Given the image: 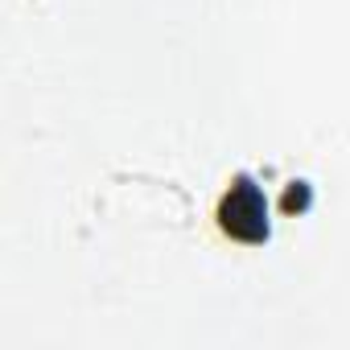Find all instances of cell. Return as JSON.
Masks as SVG:
<instances>
[{
  "mask_svg": "<svg viewBox=\"0 0 350 350\" xmlns=\"http://www.w3.org/2000/svg\"><path fill=\"white\" fill-rule=\"evenodd\" d=\"M280 206H284V215H301V211L309 206V186H305V182H293V186L284 190V202H280Z\"/></svg>",
  "mask_w": 350,
  "mask_h": 350,
  "instance_id": "obj_2",
  "label": "cell"
},
{
  "mask_svg": "<svg viewBox=\"0 0 350 350\" xmlns=\"http://www.w3.org/2000/svg\"><path fill=\"white\" fill-rule=\"evenodd\" d=\"M219 227L223 235H231L235 243H264L272 223H268V198H264V186L256 178H235L223 198H219Z\"/></svg>",
  "mask_w": 350,
  "mask_h": 350,
  "instance_id": "obj_1",
  "label": "cell"
}]
</instances>
